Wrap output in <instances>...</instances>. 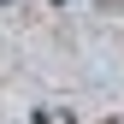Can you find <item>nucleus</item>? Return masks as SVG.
Instances as JSON below:
<instances>
[{
  "label": "nucleus",
  "mask_w": 124,
  "mask_h": 124,
  "mask_svg": "<svg viewBox=\"0 0 124 124\" xmlns=\"http://www.w3.org/2000/svg\"><path fill=\"white\" fill-rule=\"evenodd\" d=\"M41 124H71V118L65 112H41Z\"/></svg>",
  "instance_id": "nucleus-1"
}]
</instances>
